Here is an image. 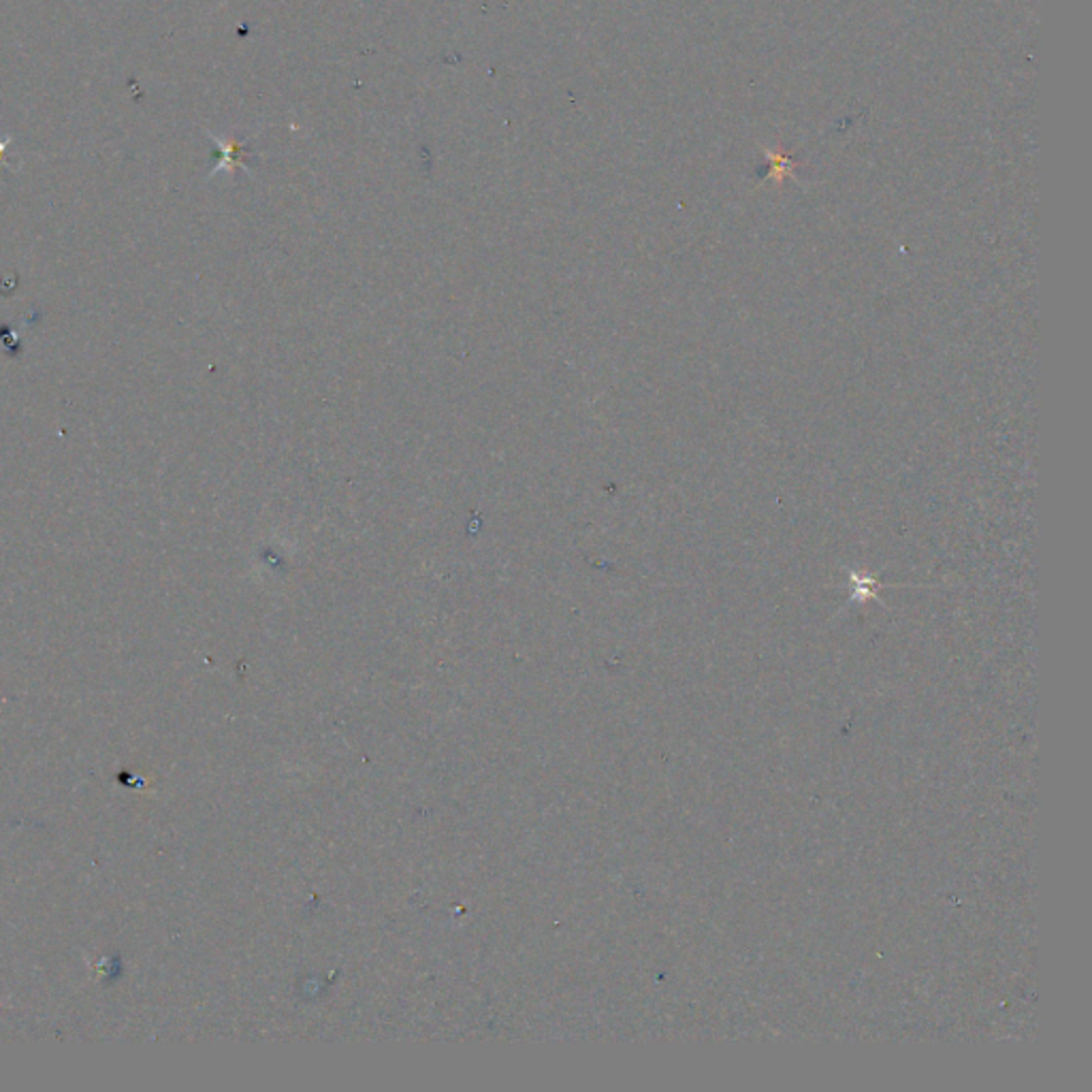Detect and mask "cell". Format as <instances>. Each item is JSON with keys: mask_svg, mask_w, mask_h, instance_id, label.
Listing matches in <instances>:
<instances>
[{"mask_svg": "<svg viewBox=\"0 0 1092 1092\" xmlns=\"http://www.w3.org/2000/svg\"><path fill=\"white\" fill-rule=\"evenodd\" d=\"M207 137L212 139V143L218 150V156H220L218 165L214 167L212 174H209V178L223 174V171H226V174H235V169H244L246 174H252L250 167H248V160H246V156H248L246 143L237 141L233 137H218V135H214L212 131H207Z\"/></svg>", "mask_w": 1092, "mask_h": 1092, "instance_id": "cell-1", "label": "cell"}]
</instances>
